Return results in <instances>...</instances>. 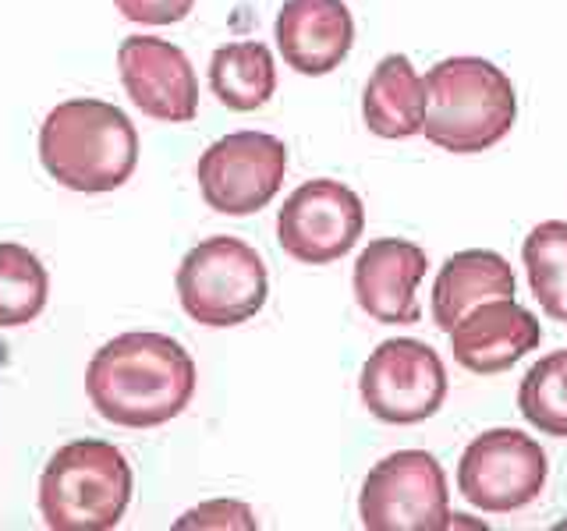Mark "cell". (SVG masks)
<instances>
[{"instance_id": "cell-8", "label": "cell", "mask_w": 567, "mask_h": 531, "mask_svg": "<svg viewBox=\"0 0 567 531\" xmlns=\"http://www.w3.org/2000/svg\"><path fill=\"white\" fill-rule=\"evenodd\" d=\"M546 454L518 429H489L457 460L461 496L486 513H514L546 489Z\"/></svg>"}, {"instance_id": "cell-5", "label": "cell", "mask_w": 567, "mask_h": 531, "mask_svg": "<svg viewBox=\"0 0 567 531\" xmlns=\"http://www.w3.org/2000/svg\"><path fill=\"white\" fill-rule=\"evenodd\" d=\"M177 298L188 319L213 330L248 323L270 298V273L241 238H206L177 266Z\"/></svg>"}, {"instance_id": "cell-6", "label": "cell", "mask_w": 567, "mask_h": 531, "mask_svg": "<svg viewBox=\"0 0 567 531\" xmlns=\"http://www.w3.org/2000/svg\"><path fill=\"white\" fill-rule=\"evenodd\" d=\"M359 518L369 531H443L451 524L447 478L433 454L398 450L365 475Z\"/></svg>"}, {"instance_id": "cell-12", "label": "cell", "mask_w": 567, "mask_h": 531, "mask_svg": "<svg viewBox=\"0 0 567 531\" xmlns=\"http://www.w3.org/2000/svg\"><path fill=\"white\" fill-rule=\"evenodd\" d=\"M425 270H430V259L419 244L404 238H377L354 262V298L377 323H419L422 312L415 291Z\"/></svg>"}, {"instance_id": "cell-13", "label": "cell", "mask_w": 567, "mask_h": 531, "mask_svg": "<svg viewBox=\"0 0 567 531\" xmlns=\"http://www.w3.org/2000/svg\"><path fill=\"white\" fill-rule=\"evenodd\" d=\"M539 319L514 298H493L475 305L451 330V347L461 368L475 376H496L518 365L532 347H539Z\"/></svg>"}, {"instance_id": "cell-9", "label": "cell", "mask_w": 567, "mask_h": 531, "mask_svg": "<svg viewBox=\"0 0 567 531\" xmlns=\"http://www.w3.org/2000/svg\"><path fill=\"white\" fill-rule=\"evenodd\" d=\"M359 389L365 407L380 421L419 425L440 412L447 397V372L430 344L394 336L365 358Z\"/></svg>"}, {"instance_id": "cell-10", "label": "cell", "mask_w": 567, "mask_h": 531, "mask_svg": "<svg viewBox=\"0 0 567 531\" xmlns=\"http://www.w3.org/2000/svg\"><path fill=\"white\" fill-rule=\"evenodd\" d=\"M362 227L365 206L359 191L330 181V177H316V181L295 188L291 199L280 206L277 238L295 262L330 266L359 244Z\"/></svg>"}, {"instance_id": "cell-16", "label": "cell", "mask_w": 567, "mask_h": 531, "mask_svg": "<svg viewBox=\"0 0 567 531\" xmlns=\"http://www.w3.org/2000/svg\"><path fill=\"white\" fill-rule=\"evenodd\" d=\"M425 79L404 53H390L377 64L365 82L362 114L372 135L380 138H412L425 128Z\"/></svg>"}, {"instance_id": "cell-11", "label": "cell", "mask_w": 567, "mask_h": 531, "mask_svg": "<svg viewBox=\"0 0 567 531\" xmlns=\"http://www.w3.org/2000/svg\"><path fill=\"white\" fill-rule=\"evenodd\" d=\"M117 71L128 100L153 121L185 124L199 111V79L182 46L156 35H128L117 46Z\"/></svg>"}, {"instance_id": "cell-17", "label": "cell", "mask_w": 567, "mask_h": 531, "mask_svg": "<svg viewBox=\"0 0 567 531\" xmlns=\"http://www.w3.org/2000/svg\"><path fill=\"white\" fill-rule=\"evenodd\" d=\"M209 88L227 111H259L277 88L274 53L256 40L220 46L209 61Z\"/></svg>"}, {"instance_id": "cell-20", "label": "cell", "mask_w": 567, "mask_h": 531, "mask_svg": "<svg viewBox=\"0 0 567 531\" xmlns=\"http://www.w3.org/2000/svg\"><path fill=\"white\" fill-rule=\"evenodd\" d=\"M522 415L546 436H567V351H554L528 368L518 389Z\"/></svg>"}, {"instance_id": "cell-14", "label": "cell", "mask_w": 567, "mask_h": 531, "mask_svg": "<svg viewBox=\"0 0 567 531\" xmlns=\"http://www.w3.org/2000/svg\"><path fill=\"white\" fill-rule=\"evenodd\" d=\"M354 43V22L344 0H284L277 14V46L298 75H330Z\"/></svg>"}, {"instance_id": "cell-1", "label": "cell", "mask_w": 567, "mask_h": 531, "mask_svg": "<svg viewBox=\"0 0 567 531\" xmlns=\"http://www.w3.org/2000/svg\"><path fill=\"white\" fill-rule=\"evenodd\" d=\"M85 394L96 415L121 429H156L188 407L195 362L167 333H121L93 354Z\"/></svg>"}, {"instance_id": "cell-2", "label": "cell", "mask_w": 567, "mask_h": 531, "mask_svg": "<svg viewBox=\"0 0 567 531\" xmlns=\"http://www.w3.org/2000/svg\"><path fill=\"white\" fill-rule=\"evenodd\" d=\"M40 159L53 181L71 191H114L138 164L135 124L106 100L58 103L40 128Z\"/></svg>"}, {"instance_id": "cell-4", "label": "cell", "mask_w": 567, "mask_h": 531, "mask_svg": "<svg viewBox=\"0 0 567 531\" xmlns=\"http://www.w3.org/2000/svg\"><path fill=\"white\" fill-rule=\"evenodd\" d=\"M132 503V465L114 442L75 439L40 475V513L50 531H111Z\"/></svg>"}, {"instance_id": "cell-19", "label": "cell", "mask_w": 567, "mask_h": 531, "mask_svg": "<svg viewBox=\"0 0 567 531\" xmlns=\"http://www.w3.org/2000/svg\"><path fill=\"white\" fill-rule=\"evenodd\" d=\"M50 298V277L25 244H0V326H25L40 319Z\"/></svg>"}, {"instance_id": "cell-21", "label": "cell", "mask_w": 567, "mask_h": 531, "mask_svg": "<svg viewBox=\"0 0 567 531\" xmlns=\"http://www.w3.org/2000/svg\"><path fill=\"white\" fill-rule=\"evenodd\" d=\"M177 531H188V528H241V531H256V518L252 510L238 500H209L203 507L188 510L185 518H177L174 524Z\"/></svg>"}, {"instance_id": "cell-18", "label": "cell", "mask_w": 567, "mask_h": 531, "mask_svg": "<svg viewBox=\"0 0 567 531\" xmlns=\"http://www.w3.org/2000/svg\"><path fill=\"white\" fill-rule=\"evenodd\" d=\"M522 262L546 319L567 323V223L546 220L525 238Z\"/></svg>"}, {"instance_id": "cell-3", "label": "cell", "mask_w": 567, "mask_h": 531, "mask_svg": "<svg viewBox=\"0 0 567 531\" xmlns=\"http://www.w3.org/2000/svg\"><path fill=\"white\" fill-rule=\"evenodd\" d=\"M422 135L447 153H483L518 121V96L501 67L483 58H447L425 75Z\"/></svg>"}, {"instance_id": "cell-7", "label": "cell", "mask_w": 567, "mask_h": 531, "mask_svg": "<svg viewBox=\"0 0 567 531\" xmlns=\"http://www.w3.org/2000/svg\"><path fill=\"white\" fill-rule=\"evenodd\" d=\"M288 170V149L277 135L235 132L199 156V191L220 217H252L274 199Z\"/></svg>"}, {"instance_id": "cell-15", "label": "cell", "mask_w": 567, "mask_h": 531, "mask_svg": "<svg viewBox=\"0 0 567 531\" xmlns=\"http://www.w3.org/2000/svg\"><path fill=\"white\" fill-rule=\"evenodd\" d=\"M493 298H514L511 262L486 248H468L440 266L433 280V323L451 333L475 305Z\"/></svg>"}, {"instance_id": "cell-22", "label": "cell", "mask_w": 567, "mask_h": 531, "mask_svg": "<svg viewBox=\"0 0 567 531\" xmlns=\"http://www.w3.org/2000/svg\"><path fill=\"white\" fill-rule=\"evenodd\" d=\"M114 8L138 25H174L192 14L195 0H114Z\"/></svg>"}]
</instances>
